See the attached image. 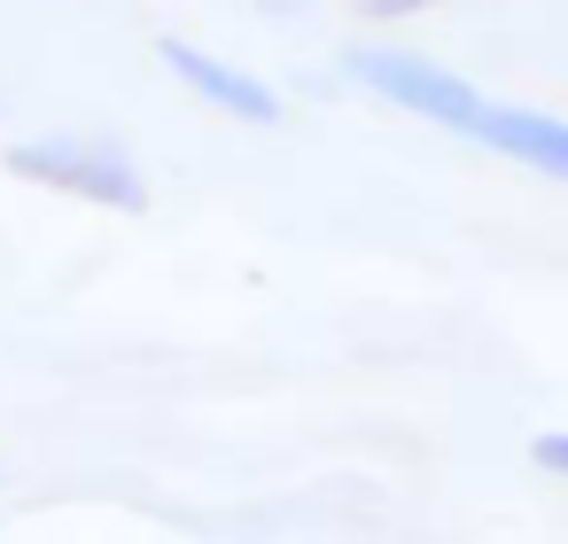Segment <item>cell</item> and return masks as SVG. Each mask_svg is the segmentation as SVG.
Returning a JSON list of instances; mask_svg holds the SVG:
<instances>
[{
  "instance_id": "cell-6",
  "label": "cell",
  "mask_w": 568,
  "mask_h": 544,
  "mask_svg": "<svg viewBox=\"0 0 568 544\" xmlns=\"http://www.w3.org/2000/svg\"><path fill=\"white\" fill-rule=\"evenodd\" d=\"M420 9H436V0H358V17H374V24H397V17H420Z\"/></svg>"
},
{
  "instance_id": "cell-2",
  "label": "cell",
  "mask_w": 568,
  "mask_h": 544,
  "mask_svg": "<svg viewBox=\"0 0 568 544\" xmlns=\"http://www.w3.org/2000/svg\"><path fill=\"white\" fill-rule=\"evenodd\" d=\"M351 79L374 86L382 102H397V110L444 125V133H467V141H475V125H483V110H490L467 79L436 71V63H420V55H397V48H351Z\"/></svg>"
},
{
  "instance_id": "cell-3",
  "label": "cell",
  "mask_w": 568,
  "mask_h": 544,
  "mask_svg": "<svg viewBox=\"0 0 568 544\" xmlns=\"http://www.w3.org/2000/svg\"><path fill=\"white\" fill-rule=\"evenodd\" d=\"M156 55L172 63V79H180L195 102H211V110H226V117H242V125H281V94H273L265 79H250V71H234V63L203 55L195 40H164Z\"/></svg>"
},
{
  "instance_id": "cell-5",
  "label": "cell",
  "mask_w": 568,
  "mask_h": 544,
  "mask_svg": "<svg viewBox=\"0 0 568 544\" xmlns=\"http://www.w3.org/2000/svg\"><path fill=\"white\" fill-rule=\"evenodd\" d=\"M529 459H537L545 474H560V482H568V428H545V435L529 443Z\"/></svg>"
},
{
  "instance_id": "cell-1",
  "label": "cell",
  "mask_w": 568,
  "mask_h": 544,
  "mask_svg": "<svg viewBox=\"0 0 568 544\" xmlns=\"http://www.w3.org/2000/svg\"><path fill=\"white\" fill-rule=\"evenodd\" d=\"M0 172L32 179V187H55V195H79L94 211H149V179L102 141H17L0 156Z\"/></svg>"
},
{
  "instance_id": "cell-4",
  "label": "cell",
  "mask_w": 568,
  "mask_h": 544,
  "mask_svg": "<svg viewBox=\"0 0 568 544\" xmlns=\"http://www.w3.org/2000/svg\"><path fill=\"white\" fill-rule=\"evenodd\" d=\"M475 141H483V148H498V156H514V164H529V172H545V179H568V117L490 102V110H483V125H475Z\"/></svg>"
}]
</instances>
